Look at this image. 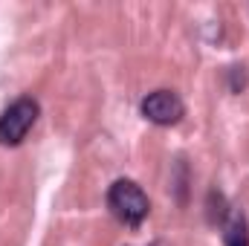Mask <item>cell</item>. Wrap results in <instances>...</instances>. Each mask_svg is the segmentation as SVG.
Listing matches in <instances>:
<instances>
[{"instance_id":"cell-1","label":"cell","mask_w":249,"mask_h":246,"mask_svg":"<svg viewBox=\"0 0 249 246\" xmlns=\"http://www.w3.org/2000/svg\"><path fill=\"white\" fill-rule=\"evenodd\" d=\"M107 209L110 214L122 223V226H142L148 211H151V200L148 194L142 191V185L133 183V180H116V183L107 188Z\"/></svg>"},{"instance_id":"cell-2","label":"cell","mask_w":249,"mask_h":246,"mask_svg":"<svg viewBox=\"0 0 249 246\" xmlns=\"http://www.w3.org/2000/svg\"><path fill=\"white\" fill-rule=\"evenodd\" d=\"M41 116V105L32 96H20L15 105H9L0 116V145H20L32 124Z\"/></svg>"},{"instance_id":"cell-3","label":"cell","mask_w":249,"mask_h":246,"mask_svg":"<svg viewBox=\"0 0 249 246\" xmlns=\"http://www.w3.org/2000/svg\"><path fill=\"white\" fill-rule=\"evenodd\" d=\"M139 110H142V116H145L148 122L162 124V127L177 124L186 116V105H183V99H180L174 90H154V93H148V96L142 99Z\"/></svg>"},{"instance_id":"cell-4","label":"cell","mask_w":249,"mask_h":246,"mask_svg":"<svg viewBox=\"0 0 249 246\" xmlns=\"http://www.w3.org/2000/svg\"><path fill=\"white\" fill-rule=\"evenodd\" d=\"M220 229H223V244H226V246H249L247 214H244L238 206H232V209H229V214L223 217Z\"/></svg>"},{"instance_id":"cell-5","label":"cell","mask_w":249,"mask_h":246,"mask_svg":"<svg viewBox=\"0 0 249 246\" xmlns=\"http://www.w3.org/2000/svg\"><path fill=\"white\" fill-rule=\"evenodd\" d=\"M151 246H171V244H168V241H154Z\"/></svg>"}]
</instances>
